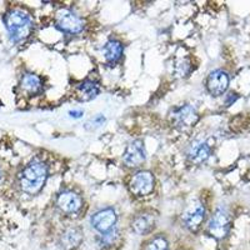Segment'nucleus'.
Returning <instances> with one entry per match:
<instances>
[{"label":"nucleus","instance_id":"dca6fc26","mask_svg":"<svg viewBox=\"0 0 250 250\" xmlns=\"http://www.w3.org/2000/svg\"><path fill=\"white\" fill-rule=\"evenodd\" d=\"M123 51H124L123 44L115 39L109 40L103 48L104 57H105V60L109 64H115V62H119L120 58L123 57Z\"/></svg>","mask_w":250,"mask_h":250},{"label":"nucleus","instance_id":"5701e85b","mask_svg":"<svg viewBox=\"0 0 250 250\" xmlns=\"http://www.w3.org/2000/svg\"><path fill=\"white\" fill-rule=\"evenodd\" d=\"M0 178H1V173H0Z\"/></svg>","mask_w":250,"mask_h":250},{"label":"nucleus","instance_id":"1a4fd4ad","mask_svg":"<svg viewBox=\"0 0 250 250\" xmlns=\"http://www.w3.org/2000/svg\"><path fill=\"white\" fill-rule=\"evenodd\" d=\"M229 86V75L223 70L211 71L207 80V88L214 97H219L227 91Z\"/></svg>","mask_w":250,"mask_h":250},{"label":"nucleus","instance_id":"f8f14e48","mask_svg":"<svg viewBox=\"0 0 250 250\" xmlns=\"http://www.w3.org/2000/svg\"><path fill=\"white\" fill-rule=\"evenodd\" d=\"M155 227V216L150 213H143L137 215L131 222V230L138 235L149 234Z\"/></svg>","mask_w":250,"mask_h":250},{"label":"nucleus","instance_id":"20e7f679","mask_svg":"<svg viewBox=\"0 0 250 250\" xmlns=\"http://www.w3.org/2000/svg\"><path fill=\"white\" fill-rule=\"evenodd\" d=\"M55 24L59 30L69 34H78L84 29V21L69 9H60L55 15Z\"/></svg>","mask_w":250,"mask_h":250},{"label":"nucleus","instance_id":"f3484780","mask_svg":"<svg viewBox=\"0 0 250 250\" xmlns=\"http://www.w3.org/2000/svg\"><path fill=\"white\" fill-rule=\"evenodd\" d=\"M21 88L30 94H37L42 89V80L35 74H25L21 79Z\"/></svg>","mask_w":250,"mask_h":250},{"label":"nucleus","instance_id":"39448f33","mask_svg":"<svg viewBox=\"0 0 250 250\" xmlns=\"http://www.w3.org/2000/svg\"><path fill=\"white\" fill-rule=\"evenodd\" d=\"M91 227L100 234L108 233L114 229L117 224V214L111 208H106L103 210L97 211L90 219Z\"/></svg>","mask_w":250,"mask_h":250},{"label":"nucleus","instance_id":"4468645a","mask_svg":"<svg viewBox=\"0 0 250 250\" xmlns=\"http://www.w3.org/2000/svg\"><path fill=\"white\" fill-rule=\"evenodd\" d=\"M211 151V146L209 142L204 140V142H195L191 144L190 149L188 151V158L194 164H202L203 162L209 158Z\"/></svg>","mask_w":250,"mask_h":250},{"label":"nucleus","instance_id":"412c9836","mask_svg":"<svg viewBox=\"0 0 250 250\" xmlns=\"http://www.w3.org/2000/svg\"><path fill=\"white\" fill-rule=\"evenodd\" d=\"M69 115H70L71 118H80L83 115V111L82 110H71L70 113H69Z\"/></svg>","mask_w":250,"mask_h":250},{"label":"nucleus","instance_id":"ddd939ff","mask_svg":"<svg viewBox=\"0 0 250 250\" xmlns=\"http://www.w3.org/2000/svg\"><path fill=\"white\" fill-rule=\"evenodd\" d=\"M83 242V231L79 228H68L60 235V245L65 250H75Z\"/></svg>","mask_w":250,"mask_h":250},{"label":"nucleus","instance_id":"2eb2a0df","mask_svg":"<svg viewBox=\"0 0 250 250\" xmlns=\"http://www.w3.org/2000/svg\"><path fill=\"white\" fill-rule=\"evenodd\" d=\"M100 89L97 83L93 80H85L77 88V98L80 102H89L98 97Z\"/></svg>","mask_w":250,"mask_h":250},{"label":"nucleus","instance_id":"4be33fe9","mask_svg":"<svg viewBox=\"0 0 250 250\" xmlns=\"http://www.w3.org/2000/svg\"><path fill=\"white\" fill-rule=\"evenodd\" d=\"M238 99V95H236V94H229V100H228L227 102V105H230L231 103H234L235 102V100Z\"/></svg>","mask_w":250,"mask_h":250},{"label":"nucleus","instance_id":"f257e3e1","mask_svg":"<svg viewBox=\"0 0 250 250\" xmlns=\"http://www.w3.org/2000/svg\"><path fill=\"white\" fill-rule=\"evenodd\" d=\"M48 174V167L43 162L34 160L29 163L19 175L20 189L29 195H35L45 185Z\"/></svg>","mask_w":250,"mask_h":250},{"label":"nucleus","instance_id":"9d476101","mask_svg":"<svg viewBox=\"0 0 250 250\" xmlns=\"http://www.w3.org/2000/svg\"><path fill=\"white\" fill-rule=\"evenodd\" d=\"M58 207L62 211L66 214H75L82 209L83 202L82 198L78 195L77 193L70 190L62 191L59 196H58Z\"/></svg>","mask_w":250,"mask_h":250},{"label":"nucleus","instance_id":"7ed1b4c3","mask_svg":"<svg viewBox=\"0 0 250 250\" xmlns=\"http://www.w3.org/2000/svg\"><path fill=\"white\" fill-rule=\"evenodd\" d=\"M230 224L231 216L229 211L225 208H219L209 220L208 231L216 240H223L230 231Z\"/></svg>","mask_w":250,"mask_h":250},{"label":"nucleus","instance_id":"aec40b11","mask_svg":"<svg viewBox=\"0 0 250 250\" xmlns=\"http://www.w3.org/2000/svg\"><path fill=\"white\" fill-rule=\"evenodd\" d=\"M105 122V118L103 117V115H98V117H95L94 119H91V124H94V128H98V126H100V125H103V123Z\"/></svg>","mask_w":250,"mask_h":250},{"label":"nucleus","instance_id":"a211bd4d","mask_svg":"<svg viewBox=\"0 0 250 250\" xmlns=\"http://www.w3.org/2000/svg\"><path fill=\"white\" fill-rule=\"evenodd\" d=\"M119 238H120L119 231L114 228V229H111V230L108 231V233L100 234V236L98 238V244L103 248H110L119 242Z\"/></svg>","mask_w":250,"mask_h":250},{"label":"nucleus","instance_id":"6ab92c4d","mask_svg":"<svg viewBox=\"0 0 250 250\" xmlns=\"http://www.w3.org/2000/svg\"><path fill=\"white\" fill-rule=\"evenodd\" d=\"M144 250H169V243L163 235H156L145 244Z\"/></svg>","mask_w":250,"mask_h":250},{"label":"nucleus","instance_id":"9b49d317","mask_svg":"<svg viewBox=\"0 0 250 250\" xmlns=\"http://www.w3.org/2000/svg\"><path fill=\"white\" fill-rule=\"evenodd\" d=\"M205 219V208L202 203L194 205L190 210H188L184 215L185 227L190 231H198L204 223Z\"/></svg>","mask_w":250,"mask_h":250},{"label":"nucleus","instance_id":"423d86ee","mask_svg":"<svg viewBox=\"0 0 250 250\" xmlns=\"http://www.w3.org/2000/svg\"><path fill=\"white\" fill-rule=\"evenodd\" d=\"M154 176L150 171H139L131 178L130 190L137 196H145L153 191Z\"/></svg>","mask_w":250,"mask_h":250},{"label":"nucleus","instance_id":"6e6552de","mask_svg":"<svg viewBox=\"0 0 250 250\" xmlns=\"http://www.w3.org/2000/svg\"><path fill=\"white\" fill-rule=\"evenodd\" d=\"M123 160L128 167L135 168L145 162V148L142 140H134L126 146Z\"/></svg>","mask_w":250,"mask_h":250},{"label":"nucleus","instance_id":"0eeeda50","mask_svg":"<svg viewBox=\"0 0 250 250\" xmlns=\"http://www.w3.org/2000/svg\"><path fill=\"white\" fill-rule=\"evenodd\" d=\"M171 118H173V123L175 124V126H178L179 129H189L198 122L199 115L193 105L188 104V105L176 108L173 111Z\"/></svg>","mask_w":250,"mask_h":250},{"label":"nucleus","instance_id":"f03ea898","mask_svg":"<svg viewBox=\"0 0 250 250\" xmlns=\"http://www.w3.org/2000/svg\"><path fill=\"white\" fill-rule=\"evenodd\" d=\"M4 23L10 34V38L15 43L25 40L30 35V31L33 29L30 15L20 9L10 10L4 18Z\"/></svg>","mask_w":250,"mask_h":250}]
</instances>
